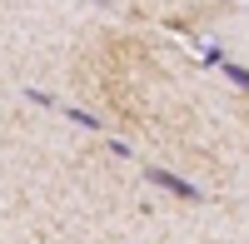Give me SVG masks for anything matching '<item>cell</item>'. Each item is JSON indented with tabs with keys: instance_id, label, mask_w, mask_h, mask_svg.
Masks as SVG:
<instances>
[{
	"instance_id": "277c9868",
	"label": "cell",
	"mask_w": 249,
	"mask_h": 244,
	"mask_svg": "<svg viewBox=\"0 0 249 244\" xmlns=\"http://www.w3.org/2000/svg\"><path fill=\"white\" fill-rule=\"evenodd\" d=\"M224 60H230V55H224L219 45H204V65H224Z\"/></svg>"
},
{
	"instance_id": "6da1fadb",
	"label": "cell",
	"mask_w": 249,
	"mask_h": 244,
	"mask_svg": "<svg viewBox=\"0 0 249 244\" xmlns=\"http://www.w3.org/2000/svg\"><path fill=\"white\" fill-rule=\"evenodd\" d=\"M144 179L160 185V190H170V194H179V199H204L199 185H190L184 174H170V170H160V165H144Z\"/></svg>"
},
{
	"instance_id": "7a4b0ae2",
	"label": "cell",
	"mask_w": 249,
	"mask_h": 244,
	"mask_svg": "<svg viewBox=\"0 0 249 244\" xmlns=\"http://www.w3.org/2000/svg\"><path fill=\"white\" fill-rule=\"evenodd\" d=\"M60 115H65L70 125H80V130H90V135H100V120H95V115H85V110H75V105H60Z\"/></svg>"
},
{
	"instance_id": "5b68a950",
	"label": "cell",
	"mask_w": 249,
	"mask_h": 244,
	"mask_svg": "<svg viewBox=\"0 0 249 244\" xmlns=\"http://www.w3.org/2000/svg\"><path fill=\"white\" fill-rule=\"evenodd\" d=\"M110 155H120V159H135V150L124 145V139H110Z\"/></svg>"
},
{
	"instance_id": "3957f363",
	"label": "cell",
	"mask_w": 249,
	"mask_h": 244,
	"mask_svg": "<svg viewBox=\"0 0 249 244\" xmlns=\"http://www.w3.org/2000/svg\"><path fill=\"white\" fill-rule=\"evenodd\" d=\"M219 70H224V80H230V85H239V90H249V70H244V65H234V60H224Z\"/></svg>"
}]
</instances>
